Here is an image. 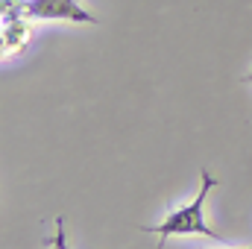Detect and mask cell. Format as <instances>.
<instances>
[{
    "label": "cell",
    "mask_w": 252,
    "mask_h": 249,
    "mask_svg": "<svg viewBox=\"0 0 252 249\" xmlns=\"http://www.w3.org/2000/svg\"><path fill=\"white\" fill-rule=\"evenodd\" d=\"M30 21L27 18H3V56H15L30 41Z\"/></svg>",
    "instance_id": "obj_3"
},
{
    "label": "cell",
    "mask_w": 252,
    "mask_h": 249,
    "mask_svg": "<svg viewBox=\"0 0 252 249\" xmlns=\"http://www.w3.org/2000/svg\"><path fill=\"white\" fill-rule=\"evenodd\" d=\"M3 18H67L76 24H97L76 0H3Z\"/></svg>",
    "instance_id": "obj_2"
},
{
    "label": "cell",
    "mask_w": 252,
    "mask_h": 249,
    "mask_svg": "<svg viewBox=\"0 0 252 249\" xmlns=\"http://www.w3.org/2000/svg\"><path fill=\"white\" fill-rule=\"evenodd\" d=\"M211 187H217V182L208 176V170H202L199 193L190 199L188 205L170 211V214L164 217V223H158V226H153V229H147V232H150V235H158L161 241L170 238V235H202V238H211L214 244H226V241L205 223V211H202V208H205V199H208Z\"/></svg>",
    "instance_id": "obj_1"
},
{
    "label": "cell",
    "mask_w": 252,
    "mask_h": 249,
    "mask_svg": "<svg viewBox=\"0 0 252 249\" xmlns=\"http://www.w3.org/2000/svg\"><path fill=\"white\" fill-rule=\"evenodd\" d=\"M244 79H247V82H252V70H250V73H247V76H244Z\"/></svg>",
    "instance_id": "obj_4"
}]
</instances>
